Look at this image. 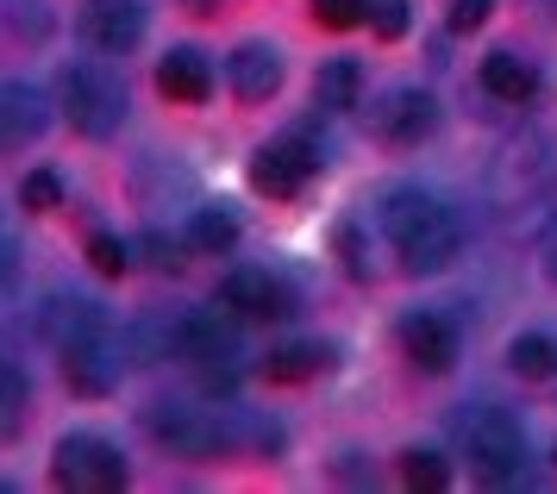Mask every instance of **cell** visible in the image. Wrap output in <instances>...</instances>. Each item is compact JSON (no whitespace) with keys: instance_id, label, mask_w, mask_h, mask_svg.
<instances>
[{"instance_id":"15","label":"cell","mask_w":557,"mask_h":494,"mask_svg":"<svg viewBox=\"0 0 557 494\" xmlns=\"http://www.w3.org/2000/svg\"><path fill=\"white\" fill-rule=\"evenodd\" d=\"M432 120H438V113H432V95H420V88H395L388 107H382V132H388L395 145H420L432 132Z\"/></svg>"},{"instance_id":"31","label":"cell","mask_w":557,"mask_h":494,"mask_svg":"<svg viewBox=\"0 0 557 494\" xmlns=\"http://www.w3.org/2000/svg\"><path fill=\"white\" fill-rule=\"evenodd\" d=\"M145 250L157 257V270H176V263H182V257H176V245H170V238H157V232L145 238Z\"/></svg>"},{"instance_id":"18","label":"cell","mask_w":557,"mask_h":494,"mask_svg":"<svg viewBox=\"0 0 557 494\" xmlns=\"http://www.w3.org/2000/svg\"><path fill=\"white\" fill-rule=\"evenodd\" d=\"M45 32H51L45 0H0V38L7 45H45Z\"/></svg>"},{"instance_id":"29","label":"cell","mask_w":557,"mask_h":494,"mask_svg":"<svg viewBox=\"0 0 557 494\" xmlns=\"http://www.w3.org/2000/svg\"><path fill=\"white\" fill-rule=\"evenodd\" d=\"M495 0H451V32H476Z\"/></svg>"},{"instance_id":"17","label":"cell","mask_w":557,"mask_h":494,"mask_svg":"<svg viewBox=\"0 0 557 494\" xmlns=\"http://www.w3.org/2000/svg\"><path fill=\"white\" fill-rule=\"evenodd\" d=\"M63 375H70V388H82V395H107L113 388V357L101 350V338L70 345L63 350Z\"/></svg>"},{"instance_id":"7","label":"cell","mask_w":557,"mask_h":494,"mask_svg":"<svg viewBox=\"0 0 557 494\" xmlns=\"http://www.w3.org/2000/svg\"><path fill=\"white\" fill-rule=\"evenodd\" d=\"M170 350L188 357V363H207V370H213V363L226 370L232 357H238V332H232L220 313H182V320L170 325Z\"/></svg>"},{"instance_id":"22","label":"cell","mask_w":557,"mask_h":494,"mask_svg":"<svg viewBox=\"0 0 557 494\" xmlns=\"http://www.w3.org/2000/svg\"><path fill=\"white\" fill-rule=\"evenodd\" d=\"M195 245L213 250V257H220V250H232V245H238V220H232V213H220V207H201V213H195Z\"/></svg>"},{"instance_id":"25","label":"cell","mask_w":557,"mask_h":494,"mask_svg":"<svg viewBox=\"0 0 557 494\" xmlns=\"http://www.w3.org/2000/svg\"><path fill=\"white\" fill-rule=\"evenodd\" d=\"M20 200H26L32 213H51V207H63V182H57L51 170H32L26 182H20Z\"/></svg>"},{"instance_id":"11","label":"cell","mask_w":557,"mask_h":494,"mask_svg":"<svg viewBox=\"0 0 557 494\" xmlns=\"http://www.w3.org/2000/svg\"><path fill=\"white\" fill-rule=\"evenodd\" d=\"M313 163H320V157L288 138V145H270L263 157H257V163H251V182L263 188V195H301V182L313 175Z\"/></svg>"},{"instance_id":"9","label":"cell","mask_w":557,"mask_h":494,"mask_svg":"<svg viewBox=\"0 0 557 494\" xmlns=\"http://www.w3.org/2000/svg\"><path fill=\"white\" fill-rule=\"evenodd\" d=\"M82 32H88L95 50L126 57V50L145 38V7H138V0H88V7H82Z\"/></svg>"},{"instance_id":"28","label":"cell","mask_w":557,"mask_h":494,"mask_svg":"<svg viewBox=\"0 0 557 494\" xmlns=\"http://www.w3.org/2000/svg\"><path fill=\"white\" fill-rule=\"evenodd\" d=\"M407 32V0H376V38H401Z\"/></svg>"},{"instance_id":"19","label":"cell","mask_w":557,"mask_h":494,"mask_svg":"<svg viewBox=\"0 0 557 494\" xmlns=\"http://www.w3.org/2000/svg\"><path fill=\"white\" fill-rule=\"evenodd\" d=\"M313 95H320V107L345 113V107H357V95H363V70H357L351 57H332L326 70H320V82H313Z\"/></svg>"},{"instance_id":"13","label":"cell","mask_w":557,"mask_h":494,"mask_svg":"<svg viewBox=\"0 0 557 494\" xmlns=\"http://www.w3.org/2000/svg\"><path fill=\"white\" fill-rule=\"evenodd\" d=\"M401 345L426 375H445L457 363V332L445 320H432V313H413V320L401 325Z\"/></svg>"},{"instance_id":"1","label":"cell","mask_w":557,"mask_h":494,"mask_svg":"<svg viewBox=\"0 0 557 494\" xmlns=\"http://www.w3.org/2000/svg\"><path fill=\"white\" fill-rule=\"evenodd\" d=\"M382 225H388L395 250L407 257V270H426V275L445 270L457 257V245H463L451 207H438V200L420 195V188H395V195L382 200Z\"/></svg>"},{"instance_id":"20","label":"cell","mask_w":557,"mask_h":494,"mask_svg":"<svg viewBox=\"0 0 557 494\" xmlns=\"http://www.w3.org/2000/svg\"><path fill=\"white\" fill-rule=\"evenodd\" d=\"M507 370L527 375V382H545V375H557V345L545 332H527V338L507 345Z\"/></svg>"},{"instance_id":"23","label":"cell","mask_w":557,"mask_h":494,"mask_svg":"<svg viewBox=\"0 0 557 494\" xmlns=\"http://www.w3.org/2000/svg\"><path fill=\"white\" fill-rule=\"evenodd\" d=\"M20 413H26V375L13 363H0V439L20 432Z\"/></svg>"},{"instance_id":"6","label":"cell","mask_w":557,"mask_h":494,"mask_svg":"<svg viewBox=\"0 0 557 494\" xmlns=\"http://www.w3.org/2000/svg\"><path fill=\"white\" fill-rule=\"evenodd\" d=\"M220 307L238 313V320H288V313H295L288 288H282L270 270H232L226 282H220Z\"/></svg>"},{"instance_id":"4","label":"cell","mask_w":557,"mask_h":494,"mask_svg":"<svg viewBox=\"0 0 557 494\" xmlns=\"http://www.w3.org/2000/svg\"><path fill=\"white\" fill-rule=\"evenodd\" d=\"M157 445L182 450V457H220L232 445V425L220 420V407H188V400H157L145 413Z\"/></svg>"},{"instance_id":"30","label":"cell","mask_w":557,"mask_h":494,"mask_svg":"<svg viewBox=\"0 0 557 494\" xmlns=\"http://www.w3.org/2000/svg\"><path fill=\"white\" fill-rule=\"evenodd\" d=\"M13 282H20V250H13V238H7V232H0V295H7Z\"/></svg>"},{"instance_id":"26","label":"cell","mask_w":557,"mask_h":494,"mask_svg":"<svg viewBox=\"0 0 557 494\" xmlns=\"http://www.w3.org/2000/svg\"><path fill=\"white\" fill-rule=\"evenodd\" d=\"M313 20L332 25V32H351V25L370 20V0H313Z\"/></svg>"},{"instance_id":"21","label":"cell","mask_w":557,"mask_h":494,"mask_svg":"<svg viewBox=\"0 0 557 494\" xmlns=\"http://www.w3.org/2000/svg\"><path fill=\"white\" fill-rule=\"evenodd\" d=\"M313 370H326V350L320 345H282V350L263 357V375H270V382H307Z\"/></svg>"},{"instance_id":"27","label":"cell","mask_w":557,"mask_h":494,"mask_svg":"<svg viewBox=\"0 0 557 494\" xmlns=\"http://www.w3.org/2000/svg\"><path fill=\"white\" fill-rule=\"evenodd\" d=\"M88 263H95V270H101V275H126L132 250L120 245L113 232H95V238H88Z\"/></svg>"},{"instance_id":"24","label":"cell","mask_w":557,"mask_h":494,"mask_svg":"<svg viewBox=\"0 0 557 494\" xmlns=\"http://www.w3.org/2000/svg\"><path fill=\"white\" fill-rule=\"evenodd\" d=\"M401 476H407V489H445V482H451L445 457H432V450H407Z\"/></svg>"},{"instance_id":"2","label":"cell","mask_w":557,"mask_h":494,"mask_svg":"<svg viewBox=\"0 0 557 494\" xmlns=\"http://www.w3.org/2000/svg\"><path fill=\"white\" fill-rule=\"evenodd\" d=\"M457 439H463V457H470L476 476H488V482H513V476H520L527 439H520V420H513L507 407L476 400L470 413H457Z\"/></svg>"},{"instance_id":"5","label":"cell","mask_w":557,"mask_h":494,"mask_svg":"<svg viewBox=\"0 0 557 494\" xmlns=\"http://www.w3.org/2000/svg\"><path fill=\"white\" fill-rule=\"evenodd\" d=\"M51 476L63 489H88V494H107V489H126V457L95 439V432H70L63 445H57V464Z\"/></svg>"},{"instance_id":"10","label":"cell","mask_w":557,"mask_h":494,"mask_svg":"<svg viewBox=\"0 0 557 494\" xmlns=\"http://www.w3.org/2000/svg\"><path fill=\"white\" fill-rule=\"evenodd\" d=\"M38 332H45L57 350L88 345V338H101V307L82 300V295H51L45 307H38Z\"/></svg>"},{"instance_id":"14","label":"cell","mask_w":557,"mask_h":494,"mask_svg":"<svg viewBox=\"0 0 557 494\" xmlns=\"http://www.w3.org/2000/svg\"><path fill=\"white\" fill-rule=\"evenodd\" d=\"M157 88L170 100H182V107H201V100L213 95V70H207L201 50H170V57L157 63Z\"/></svg>"},{"instance_id":"8","label":"cell","mask_w":557,"mask_h":494,"mask_svg":"<svg viewBox=\"0 0 557 494\" xmlns=\"http://www.w3.org/2000/svg\"><path fill=\"white\" fill-rule=\"evenodd\" d=\"M45 125H51V100H45V88H32V82H0V150L38 145Z\"/></svg>"},{"instance_id":"16","label":"cell","mask_w":557,"mask_h":494,"mask_svg":"<svg viewBox=\"0 0 557 494\" xmlns=\"http://www.w3.org/2000/svg\"><path fill=\"white\" fill-rule=\"evenodd\" d=\"M482 88H488L495 100H513V107H520V100L539 95V70H532L527 57H507V50H495V57L482 63Z\"/></svg>"},{"instance_id":"12","label":"cell","mask_w":557,"mask_h":494,"mask_svg":"<svg viewBox=\"0 0 557 494\" xmlns=\"http://www.w3.org/2000/svg\"><path fill=\"white\" fill-rule=\"evenodd\" d=\"M226 75H232V95L238 100H270L282 82V57L270 45H238L226 57Z\"/></svg>"},{"instance_id":"3","label":"cell","mask_w":557,"mask_h":494,"mask_svg":"<svg viewBox=\"0 0 557 494\" xmlns=\"http://www.w3.org/2000/svg\"><path fill=\"white\" fill-rule=\"evenodd\" d=\"M57 95H63V113H70V125H76L82 138H113L120 120H126V88L107 70H95V63L63 70V88Z\"/></svg>"}]
</instances>
